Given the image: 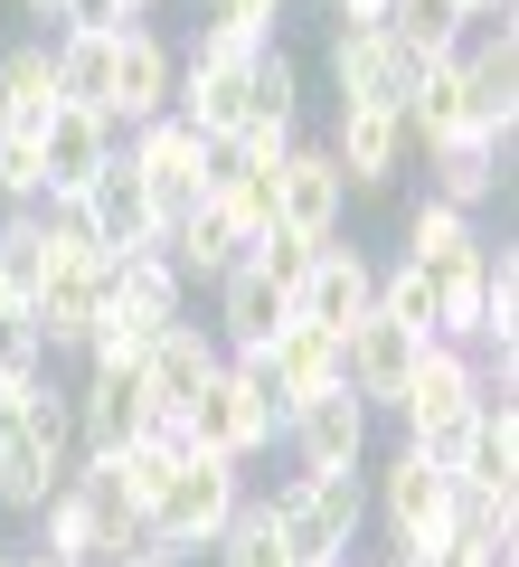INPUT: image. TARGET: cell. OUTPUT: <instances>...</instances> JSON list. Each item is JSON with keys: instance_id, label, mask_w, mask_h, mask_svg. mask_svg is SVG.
I'll return each instance as SVG.
<instances>
[{"instance_id": "6da1fadb", "label": "cell", "mask_w": 519, "mask_h": 567, "mask_svg": "<svg viewBox=\"0 0 519 567\" xmlns=\"http://www.w3.org/2000/svg\"><path fill=\"white\" fill-rule=\"evenodd\" d=\"M237 511H246V464L180 445V464H170L160 502L142 511V548H152V558H170V567H189L199 548L227 539V520H237Z\"/></svg>"}, {"instance_id": "7a4b0ae2", "label": "cell", "mask_w": 519, "mask_h": 567, "mask_svg": "<svg viewBox=\"0 0 519 567\" xmlns=\"http://www.w3.org/2000/svg\"><path fill=\"white\" fill-rule=\"evenodd\" d=\"M264 520L293 548V567H360L350 548H360V529H369V473H293V483L264 502Z\"/></svg>"}, {"instance_id": "3957f363", "label": "cell", "mask_w": 519, "mask_h": 567, "mask_svg": "<svg viewBox=\"0 0 519 567\" xmlns=\"http://www.w3.org/2000/svg\"><path fill=\"white\" fill-rule=\"evenodd\" d=\"M189 454H227V464H256V454L283 445V398L274 379H264L256 360H227L218 379L199 388V406H189L180 425H170Z\"/></svg>"}, {"instance_id": "277c9868", "label": "cell", "mask_w": 519, "mask_h": 567, "mask_svg": "<svg viewBox=\"0 0 519 567\" xmlns=\"http://www.w3.org/2000/svg\"><path fill=\"white\" fill-rule=\"evenodd\" d=\"M369 511L387 520L397 548H454V473H435L416 445H397L369 473Z\"/></svg>"}, {"instance_id": "5b68a950", "label": "cell", "mask_w": 519, "mask_h": 567, "mask_svg": "<svg viewBox=\"0 0 519 567\" xmlns=\"http://www.w3.org/2000/svg\"><path fill=\"white\" fill-rule=\"evenodd\" d=\"M123 162H133V181L152 189L160 227H170V218H189V208L208 199V162H218V152H208L180 114H160V123H142V133H123Z\"/></svg>"}, {"instance_id": "8992f818", "label": "cell", "mask_w": 519, "mask_h": 567, "mask_svg": "<svg viewBox=\"0 0 519 567\" xmlns=\"http://www.w3.org/2000/svg\"><path fill=\"white\" fill-rule=\"evenodd\" d=\"M454 66H463V95H473V133L491 152H510V133H519V20H481L454 48Z\"/></svg>"}, {"instance_id": "52a82bcc", "label": "cell", "mask_w": 519, "mask_h": 567, "mask_svg": "<svg viewBox=\"0 0 519 567\" xmlns=\"http://www.w3.org/2000/svg\"><path fill=\"white\" fill-rule=\"evenodd\" d=\"M416 76H425V58H416V48H397L378 20L331 29V85H340V104H378V114H406Z\"/></svg>"}, {"instance_id": "ba28073f", "label": "cell", "mask_w": 519, "mask_h": 567, "mask_svg": "<svg viewBox=\"0 0 519 567\" xmlns=\"http://www.w3.org/2000/svg\"><path fill=\"white\" fill-rule=\"evenodd\" d=\"M170 85H180V48L160 39L152 20L114 29V85H104V123H114V133L160 123V114H170Z\"/></svg>"}, {"instance_id": "9c48e42d", "label": "cell", "mask_w": 519, "mask_h": 567, "mask_svg": "<svg viewBox=\"0 0 519 567\" xmlns=\"http://www.w3.org/2000/svg\"><path fill=\"white\" fill-rule=\"evenodd\" d=\"M369 312H378V256L331 237V246L312 256V275L293 284V322H312V331H331V341H350Z\"/></svg>"}, {"instance_id": "30bf717a", "label": "cell", "mask_w": 519, "mask_h": 567, "mask_svg": "<svg viewBox=\"0 0 519 567\" xmlns=\"http://www.w3.org/2000/svg\"><path fill=\"white\" fill-rule=\"evenodd\" d=\"M227 369V350H218V331H199V322H170L152 341V360L133 369V388H142V406H152V425H180L189 406H199V388Z\"/></svg>"}, {"instance_id": "8fae6325", "label": "cell", "mask_w": 519, "mask_h": 567, "mask_svg": "<svg viewBox=\"0 0 519 567\" xmlns=\"http://www.w3.org/2000/svg\"><path fill=\"white\" fill-rule=\"evenodd\" d=\"M283 454H293V473H369V406L350 388L302 398L283 416Z\"/></svg>"}, {"instance_id": "7c38bea8", "label": "cell", "mask_w": 519, "mask_h": 567, "mask_svg": "<svg viewBox=\"0 0 519 567\" xmlns=\"http://www.w3.org/2000/svg\"><path fill=\"white\" fill-rule=\"evenodd\" d=\"M76 218H85V237L104 246V256H142V246H160V208H152V189L133 181V162H123V142H114V162L85 181V199H76Z\"/></svg>"}, {"instance_id": "4fadbf2b", "label": "cell", "mask_w": 519, "mask_h": 567, "mask_svg": "<svg viewBox=\"0 0 519 567\" xmlns=\"http://www.w3.org/2000/svg\"><path fill=\"white\" fill-rule=\"evenodd\" d=\"M340 162L350 189H387L397 171H416V142H406V114H378V104H340L331 114V142H321Z\"/></svg>"}, {"instance_id": "5bb4252c", "label": "cell", "mask_w": 519, "mask_h": 567, "mask_svg": "<svg viewBox=\"0 0 519 567\" xmlns=\"http://www.w3.org/2000/svg\"><path fill=\"white\" fill-rule=\"evenodd\" d=\"M340 208H350V181H340V162L321 152V142H293L274 171V227H293V237L331 246L340 237Z\"/></svg>"}, {"instance_id": "9a60e30c", "label": "cell", "mask_w": 519, "mask_h": 567, "mask_svg": "<svg viewBox=\"0 0 519 567\" xmlns=\"http://www.w3.org/2000/svg\"><path fill=\"white\" fill-rule=\"evenodd\" d=\"M66 473H76V454H58L39 425H29L20 388H0V511H39Z\"/></svg>"}, {"instance_id": "2e32d148", "label": "cell", "mask_w": 519, "mask_h": 567, "mask_svg": "<svg viewBox=\"0 0 519 567\" xmlns=\"http://www.w3.org/2000/svg\"><path fill=\"white\" fill-rule=\"evenodd\" d=\"M425 350H435V341H406L397 322H378V312H369V322L340 341V379H350V398H360L369 416H378V406L397 416V398H406V379H416Z\"/></svg>"}, {"instance_id": "e0dca14e", "label": "cell", "mask_w": 519, "mask_h": 567, "mask_svg": "<svg viewBox=\"0 0 519 567\" xmlns=\"http://www.w3.org/2000/svg\"><path fill=\"white\" fill-rule=\"evenodd\" d=\"M114 142H123V133H114L104 114H85V104H58V114H48V133H39V181H48V199H39V208L85 199V181L114 162Z\"/></svg>"}, {"instance_id": "ac0fdd59", "label": "cell", "mask_w": 519, "mask_h": 567, "mask_svg": "<svg viewBox=\"0 0 519 567\" xmlns=\"http://www.w3.org/2000/svg\"><path fill=\"white\" fill-rule=\"evenodd\" d=\"M246 360H256L264 379H274L283 416H293L302 398H331V388H350V379H340V341H331V331H312V322H283L274 341H264V350H246Z\"/></svg>"}, {"instance_id": "d6986e66", "label": "cell", "mask_w": 519, "mask_h": 567, "mask_svg": "<svg viewBox=\"0 0 519 567\" xmlns=\"http://www.w3.org/2000/svg\"><path fill=\"white\" fill-rule=\"evenodd\" d=\"M66 406H76V454H123L152 435V406H142L133 379H104V369H85L76 388H66Z\"/></svg>"}, {"instance_id": "ffe728a7", "label": "cell", "mask_w": 519, "mask_h": 567, "mask_svg": "<svg viewBox=\"0 0 519 567\" xmlns=\"http://www.w3.org/2000/svg\"><path fill=\"white\" fill-rule=\"evenodd\" d=\"M293 322V293H283L274 275H256V265H237V275H218V350L227 360H246V350H264L274 331Z\"/></svg>"}, {"instance_id": "44dd1931", "label": "cell", "mask_w": 519, "mask_h": 567, "mask_svg": "<svg viewBox=\"0 0 519 567\" xmlns=\"http://www.w3.org/2000/svg\"><path fill=\"white\" fill-rule=\"evenodd\" d=\"M58 104L66 95H58V58H48V39L0 48V133H10V142H39Z\"/></svg>"}, {"instance_id": "7402d4cb", "label": "cell", "mask_w": 519, "mask_h": 567, "mask_svg": "<svg viewBox=\"0 0 519 567\" xmlns=\"http://www.w3.org/2000/svg\"><path fill=\"white\" fill-rule=\"evenodd\" d=\"M406 142H416V152L481 142V133H473V95H463V66H454V58H425L416 95H406Z\"/></svg>"}, {"instance_id": "603a6c76", "label": "cell", "mask_w": 519, "mask_h": 567, "mask_svg": "<svg viewBox=\"0 0 519 567\" xmlns=\"http://www.w3.org/2000/svg\"><path fill=\"white\" fill-rule=\"evenodd\" d=\"M416 162H425V199L481 218L491 189H500V171H510V152H491V142H454V152H416Z\"/></svg>"}, {"instance_id": "cb8c5ba5", "label": "cell", "mask_w": 519, "mask_h": 567, "mask_svg": "<svg viewBox=\"0 0 519 567\" xmlns=\"http://www.w3.org/2000/svg\"><path fill=\"white\" fill-rule=\"evenodd\" d=\"M160 256L180 265L189 284H218V275H237V265H246V237H237V227H227L218 208L199 199L189 218H170V227H160Z\"/></svg>"}, {"instance_id": "d4e9b609", "label": "cell", "mask_w": 519, "mask_h": 567, "mask_svg": "<svg viewBox=\"0 0 519 567\" xmlns=\"http://www.w3.org/2000/svg\"><path fill=\"white\" fill-rule=\"evenodd\" d=\"M454 483L519 492V398H481V406H473V445H463V473H454Z\"/></svg>"}, {"instance_id": "484cf974", "label": "cell", "mask_w": 519, "mask_h": 567, "mask_svg": "<svg viewBox=\"0 0 519 567\" xmlns=\"http://www.w3.org/2000/svg\"><path fill=\"white\" fill-rule=\"evenodd\" d=\"M246 133H302V66L283 39H264L246 66Z\"/></svg>"}, {"instance_id": "4316f807", "label": "cell", "mask_w": 519, "mask_h": 567, "mask_svg": "<svg viewBox=\"0 0 519 567\" xmlns=\"http://www.w3.org/2000/svg\"><path fill=\"white\" fill-rule=\"evenodd\" d=\"M104 293H114V303H133L142 322H189V275H180L170 256H160V246H142V256H123Z\"/></svg>"}, {"instance_id": "83f0119b", "label": "cell", "mask_w": 519, "mask_h": 567, "mask_svg": "<svg viewBox=\"0 0 519 567\" xmlns=\"http://www.w3.org/2000/svg\"><path fill=\"white\" fill-rule=\"evenodd\" d=\"M473 246H481V218H463V208H444V199H416V208H406V256L397 265L444 275V265H463Z\"/></svg>"}, {"instance_id": "f1b7e54d", "label": "cell", "mask_w": 519, "mask_h": 567, "mask_svg": "<svg viewBox=\"0 0 519 567\" xmlns=\"http://www.w3.org/2000/svg\"><path fill=\"white\" fill-rule=\"evenodd\" d=\"M160 331H170V322H142L133 303H114V293H104V312H95V331H85L76 360H85V369H104V379H133V369L152 360Z\"/></svg>"}, {"instance_id": "f546056e", "label": "cell", "mask_w": 519, "mask_h": 567, "mask_svg": "<svg viewBox=\"0 0 519 567\" xmlns=\"http://www.w3.org/2000/svg\"><path fill=\"white\" fill-rule=\"evenodd\" d=\"M39 284H48V218L39 208H0V293L29 312Z\"/></svg>"}, {"instance_id": "4dcf8cb0", "label": "cell", "mask_w": 519, "mask_h": 567, "mask_svg": "<svg viewBox=\"0 0 519 567\" xmlns=\"http://www.w3.org/2000/svg\"><path fill=\"white\" fill-rule=\"evenodd\" d=\"M29 520H39V558H48V567H104V548H95V511L76 502V483H58L39 511H29Z\"/></svg>"}, {"instance_id": "1f68e13d", "label": "cell", "mask_w": 519, "mask_h": 567, "mask_svg": "<svg viewBox=\"0 0 519 567\" xmlns=\"http://www.w3.org/2000/svg\"><path fill=\"white\" fill-rule=\"evenodd\" d=\"M378 29L397 48H416V58H454L463 39H473V20H463V0H387Z\"/></svg>"}, {"instance_id": "d6a6232c", "label": "cell", "mask_w": 519, "mask_h": 567, "mask_svg": "<svg viewBox=\"0 0 519 567\" xmlns=\"http://www.w3.org/2000/svg\"><path fill=\"white\" fill-rule=\"evenodd\" d=\"M378 322H397L406 341H435V284L416 265H378Z\"/></svg>"}, {"instance_id": "836d02e7", "label": "cell", "mask_w": 519, "mask_h": 567, "mask_svg": "<svg viewBox=\"0 0 519 567\" xmlns=\"http://www.w3.org/2000/svg\"><path fill=\"white\" fill-rule=\"evenodd\" d=\"M48 181H39V142H10L0 133V208H39Z\"/></svg>"}, {"instance_id": "e575fe53", "label": "cell", "mask_w": 519, "mask_h": 567, "mask_svg": "<svg viewBox=\"0 0 519 567\" xmlns=\"http://www.w3.org/2000/svg\"><path fill=\"white\" fill-rule=\"evenodd\" d=\"M39 369H48V350H39V331H29V312H0V388L39 379Z\"/></svg>"}, {"instance_id": "d590c367", "label": "cell", "mask_w": 519, "mask_h": 567, "mask_svg": "<svg viewBox=\"0 0 519 567\" xmlns=\"http://www.w3.org/2000/svg\"><path fill=\"white\" fill-rule=\"evenodd\" d=\"M208 29H237V39H274L283 29V0H199Z\"/></svg>"}, {"instance_id": "8d00e7d4", "label": "cell", "mask_w": 519, "mask_h": 567, "mask_svg": "<svg viewBox=\"0 0 519 567\" xmlns=\"http://www.w3.org/2000/svg\"><path fill=\"white\" fill-rule=\"evenodd\" d=\"M256 48H264V39H237V29H208V20H199V39H189L180 58H189V66H246Z\"/></svg>"}, {"instance_id": "74e56055", "label": "cell", "mask_w": 519, "mask_h": 567, "mask_svg": "<svg viewBox=\"0 0 519 567\" xmlns=\"http://www.w3.org/2000/svg\"><path fill=\"white\" fill-rule=\"evenodd\" d=\"M48 29H133V10H123V0H58Z\"/></svg>"}, {"instance_id": "f35d334b", "label": "cell", "mask_w": 519, "mask_h": 567, "mask_svg": "<svg viewBox=\"0 0 519 567\" xmlns=\"http://www.w3.org/2000/svg\"><path fill=\"white\" fill-rule=\"evenodd\" d=\"M510 10H519V0H463V20H473V29L481 20H510Z\"/></svg>"}, {"instance_id": "ab89813d", "label": "cell", "mask_w": 519, "mask_h": 567, "mask_svg": "<svg viewBox=\"0 0 519 567\" xmlns=\"http://www.w3.org/2000/svg\"><path fill=\"white\" fill-rule=\"evenodd\" d=\"M114 567H170V558H152V548H123V558Z\"/></svg>"}, {"instance_id": "60d3db41", "label": "cell", "mask_w": 519, "mask_h": 567, "mask_svg": "<svg viewBox=\"0 0 519 567\" xmlns=\"http://www.w3.org/2000/svg\"><path fill=\"white\" fill-rule=\"evenodd\" d=\"M20 10H29V20H58V0H20Z\"/></svg>"}, {"instance_id": "b9f144b4", "label": "cell", "mask_w": 519, "mask_h": 567, "mask_svg": "<svg viewBox=\"0 0 519 567\" xmlns=\"http://www.w3.org/2000/svg\"><path fill=\"white\" fill-rule=\"evenodd\" d=\"M20 567H48V558H39V548H20Z\"/></svg>"}, {"instance_id": "7bdbcfd3", "label": "cell", "mask_w": 519, "mask_h": 567, "mask_svg": "<svg viewBox=\"0 0 519 567\" xmlns=\"http://www.w3.org/2000/svg\"><path fill=\"white\" fill-rule=\"evenodd\" d=\"M0 567H20V548H0Z\"/></svg>"}]
</instances>
